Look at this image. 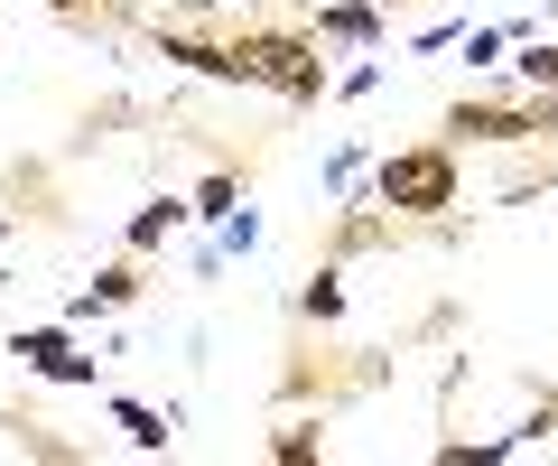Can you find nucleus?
Masks as SVG:
<instances>
[{"mask_svg":"<svg viewBox=\"0 0 558 466\" xmlns=\"http://www.w3.org/2000/svg\"><path fill=\"white\" fill-rule=\"evenodd\" d=\"M373 205H391L400 224H447L465 205V168H457V150L447 141H410V150H391V159L373 168Z\"/></svg>","mask_w":558,"mask_h":466,"instance_id":"f257e3e1","label":"nucleus"},{"mask_svg":"<svg viewBox=\"0 0 558 466\" xmlns=\"http://www.w3.org/2000/svg\"><path fill=\"white\" fill-rule=\"evenodd\" d=\"M242 38H252V75L279 103H317L326 94V38L317 28H242Z\"/></svg>","mask_w":558,"mask_h":466,"instance_id":"f03ea898","label":"nucleus"},{"mask_svg":"<svg viewBox=\"0 0 558 466\" xmlns=\"http://www.w3.org/2000/svg\"><path fill=\"white\" fill-rule=\"evenodd\" d=\"M447 150H531V103H447Z\"/></svg>","mask_w":558,"mask_h":466,"instance_id":"7ed1b4c3","label":"nucleus"},{"mask_svg":"<svg viewBox=\"0 0 558 466\" xmlns=\"http://www.w3.org/2000/svg\"><path fill=\"white\" fill-rule=\"evenodd\" d=\"M159 57L186 65V75H215V84H260L252 75V38H205V28H159Z\"/></svg>","mask_w":558,"mask_h":466,"instance_id":"20e7f679","label":"nucleus"},{"mask_svg":"<svg viewBox=\"0 0 558 466\" xmlns=\"http://www.w3.org/2000/svg\"><path fill=\"white\" fill-rule=\"evenodd\" d=\"M20 365L47 373V383H94V355H75L65 326H28V336H20Z\"/></svg>","mask_w":558,"mask_h":466,"instance_id":"39448f33","label":"nucleus"},{"mask_svg":"<svg viewBox=\"0 0 558 466\" xmlns=\"http://www.w3.org/2000/svg\"><path fill=\"white\" fill-rule=\"evenodd\" d=\"M140 289H149V271H140V252H121V262H102V271H94V289H84L75 318H94V308H131Z\"/></svg>","mask_w":558,"mask_h":466,"instance_id":"423d86ee","label":"nucleus"},{"mask_svg":"<svg viewBox=\"0 0 558 466\" xmlns=\"http://www.w3.org/2000/svg\"><path fill=\"white\" fill-rule=\"evenodd\" d=\"M317 38H336V47H381V10H373V0H336V10H317Z\"/></svg>","mask_w":558,"mask_h":466,"instance_id":"0eeeda50","label":"nucleus"},{"mask_svg":"<svg viewBox=\"0 0 558 466\" xmlns=\"http://www.w3.org/2000/svg\"><path fill=\"white\" fill-rule=\"evenodd\" d=\"M112 420H121V439L140 447V457H159L178 429H168V410H149V402H112Z\"/></svg>","mask_w":558,"mask_h":466,"instance_id":"6e6552de","label":"nucleus"},{"mask_svg":"<svg viewBox=\"0 0 558 466\" xmlns=\"http://www.w3.org/2000/svg\"><path fill=\"white\" fill-rule=\"evenodd\" d=\"M178 224H186V205H178V196H159V205H140V215H131V234H121V243H131V252H159Z\"/></svg>","mask_w":558,"mask_h":466,"instance_id":"1a4fd4ad","label":"nucleus"},{"mask_svg":"<svg viewBox=\"0 0 558 466\" xmlns=\"http://www.w3.org/2000/svg\"><path fill=\"white\" fill-rule=\"evenodd\" d=\"M47 10H57L65 28H102V38H112V28H131V0H47Z\"/></svg>","mask_w":558,"mask_h":466,"instance_id":"9d476101","label":"nucleus"},{"mask_svg":"<svg viewBox=\"0 0 558 466\" xmlns=\"http://www.w3.org/2000/svg\"><path fill=\"white\" fill-rule=\"evenodd\" d=\"M299 318H307V326H336V318H344V280H336V271H307Z\"/></svg>","mask_w":558,"mask_h":466,"instance_id":"9b49d317","label":"nucleus"},{"mask_svg":"<svg viewBox=\"0 0 558 466\" xmlns=\"http://www.w3.org/2000/svg\"><path fill=\"white\" fill-rule=\"evenodd\" d=\"M270 457H279V466H307V457H326V420H289V429L270 439Z\"/></svg>","mask_w":558,"mask_h":466,"instance_id":"f8f14e48","label":"nucleus"},{"mask_svg":"<svg viewBox=\"0 0 558 466\" xmlns=\"http://www.w3.org/2000/svg\"><path fill=\"white\" fill-rule=\"evenodd\" d=\"M512 75L531 84V94H558V38H531V47L512 57Z\"/></svg>","mask_w":558,"mask_h":466,"instance_id":"ddd939ff","label":"nucleus"},{"mask_svg":"<svg viewBox=\"0 0 558 466\" xmlns=\"http://www.w3.org/2000/svg\"><path fill=\"white\" fill-rule=\"evenodd\" d=\"M233 205H242V178H233V168H215V178L196 187V205H186V215H205V224H223V215H233Z\"/></svg>","mask_w":558,"mask_h":466,"instance_id":"4468645a","label":"nucleus"},{"mask_svg":"<svg viewBox=\"0 0 558 466\" xmlns=\"http://www.w3.org/2000/svg\"><path fill=\"white\" fill-rule=\"evenodd\" d=\"M512 38H521V28H475V38H465V65H502Z\"/></svg>","mask_w":558,"mask_h":466,"instance_id":"2eb2a0df","label":"nucleus"},{"mask_svg":"<svg viewBox=\"0 0 558 466\" xmlns=\"http://www.w3.org/2000/svg\"><path fill=\"white\" fill-rule=\"evenodd\" d=\"M531 141H558V94H531Z\"/></svg>","mask_w":558,"mask_h":466,"instance_id":"dca6fc26","label":"nucleus"},{"mask_svg":"<svg viewBox=\"0 0 558 466\" xmlns=\"http://www.w3.org/2000/svg\"><path fill=\"white\" fill-rule=\"evenodd\" d=\"M381 10H418V0H381Z\"/></svg>","mask_w":558,"mask_h":466,"instance_id":"f3484780","label":"nucleus"},{"mask_svg":"<svg viewBox=\"0 0 558 466\" xmlns=\"http://www.w3.org/2000/svg\"><path fill=\"white\" fill-rule=\"evenodd\" d=\"M0 234H10V215H0Z\"/></svg>","mask_w":558,"mask_h":466,"instance_id":"a211bd4d","label":"nucleus"},{"mask_svg":"<svg viewBox=\"0 0 558 466\" xmlns=\"http://www.w3.org/2000/svg\"><path fill=\"white\" fill-rule=\"evenodd\" d=\"M549 410H558V402H549Z\"/></svg>","mask_w":558,"mask_h":466,"instance_id":"6ab92c4d","label":"nucleus"}]
</instances>
